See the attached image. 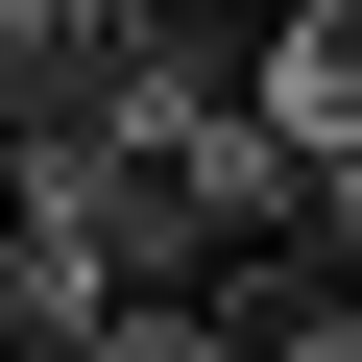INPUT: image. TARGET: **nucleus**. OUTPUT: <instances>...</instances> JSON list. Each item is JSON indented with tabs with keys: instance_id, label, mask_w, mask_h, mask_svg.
I'll list each match as a JSON object with an SVG mask.
<instances>
[{
	"instance_id": "7ed1b4c3",
	"label": "nucleus",
	"mask_w": 362,
	"mask_h": 362,
	"mask_svg": "<svg viewBox=\"0 0 362 362\" xmlns=\"http://www.w3.org/2000/svg\"><path fill=\"white\" fill-rule=\"evenodd\" d=\"M97 314H121V290H97L25 194H0V362H97Z\"/></svg>"
},
{
	"instance_id": "f257e3e1",
	"label": "nucleus",
	"mask_w": 362,
	"mask_h": 362,
	"mask_svg": "<svg viewBox=\"0 0 362 362\" xmlns=\"http://www.w3.org/2000/svg\"><path fill=\"white\" fill-rule=\"evenodd\" d=\"M121 121V0H0V169Z\"/></svg>"
},
{
	"instance_id": "f03ea898",
	"label": "nucleus",
	"mask_w": 362,
	"mask_h": 362,
	"mask_svg": "<svg viewBox=\"0 0 362 362\" xmlns=\"http://www.w3.org/2000/svg\"><path fill=\"white\" fill-rule=\"evenodd\" d=\"M266 145L362 169V0H266Z\"/></svg>"
},
{
	"instance_id": "20e7f679",
	"label": "nucleus",
	"mask_w": 362,
	"mask_h": 362,
	"mask_svg": "<svg viewBox=\"0 0 362 362\" xmlns=\"http://www.w3.org/2000/svg\"><path fill=\"white\" fill-rule=\"evenodd\" d=\"M97 362H242V338H218V290H121V314H97Z\"/></svg>"
}]
</instances>
